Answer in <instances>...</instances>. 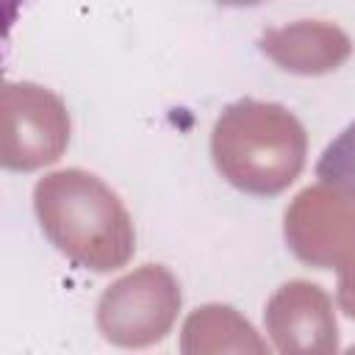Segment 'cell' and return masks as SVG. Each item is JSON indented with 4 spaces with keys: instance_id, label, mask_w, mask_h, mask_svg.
Masks as SVG:
<instances>
[{
    "instance_id": "1",
    "label": "cell",
    "mask_w": 355,
    "mask_h": 355,
    "mask_svg": "<svg viewBox=\"0 0 355 355\" xmlns=\"http://www.w3.org/2000/svg\"><path fill=\"white\" fill-rule=\"evenodd\" d=\"M33 211L50 244L92 272L122 269L136 250L133 219L119 194L86 169H58L36 180Z\"/></svg>"
},
{
    "instance_id": "2",
    "label": "cell",
    "mask_w": 355,
    "mask_h": 355,
    "mask_svg": "<svg viewBox=\"0 0 355 355\" xmlns=\"http://www.w3.org/2000/svg\"><path fill=\"white\" fill-rule=\"evenodd\" d=\"M305 155L308 133L280 103H230L211 130L214 166L230 186L255 197L288 189L300 178Z\"/></svg>"
},
{
    "instance_id": "6",
    "label": "cell",
    "mask_w": 355,
    "mask_h": 355,
    "mask_svg": "<svg viewBox=\"0 0 355 355\" xmlns=\"http://www.w3.org/2000/svg\"><path fill=\"white\" fill-rule=\"evenodd\" d=\"M266 333L280 352H336L338 324L330 297L308 280L283 283L266 302Z\"/></svg>"
},
{
    "instance_id": "3",
    "label": "cell",
    "mask_w": 355,
    "mask_h": 355,
    "mask_svg": "<svg viewBox=\"0 0 355 355\" xmlns=\"http://www.w3.org/2000/svg\"><path fill=\"white\" fill-rule=\"evenodd\" d=\"M286 241L311 266H336L338 302L355 319V202L327 186L305 189L286 211Z\"/></svg>"
},
{
    "instance_id": "7",
    "label": "cell",
    "mask_w": 355,
    "mask_h": 355,
    "mask_svg": "<svg viewBox=\"0 0 355 355\" xmlns=\"http://www.w3.org/2000/svg\"><path fill=\"white\" fill-rule=\"evenodd\" d=\"M261 50L288 72L322 75L336 69L352 53L349 36L330 22H294L286 28H272L261 36Z\"/></svg>"
},
{
    "instance_id": "4",
    "label": "cell",
    "mask_w": 355,
    "mask_h": 355,
    "mask_svg": "<svg viewBox=\"0 0 355 355\" xmlns=\"http://www.w3.org/2000/svg\"><path fill=\"white\" fill-rule=\"evenodd\" d=\"M180 311V286L161 263H144L111 283L97 302V327L116 347L161 341Z\"/></svg>"
},
{
    "instance_id": "8",
    "label": "cell",
    "mask_w": 355,
    "mask_h": 355,
    "mask_svg": "<svg viewBox=\"0 0 355 355\" xmlns=\"http://www.w3.org/2000/svg\"><path fill=\"white\" fill-rule=\"evenodd\" d=\"M316 178L322 186L355 202V122H349L319 155Z\"/></svg>"
},
{
    "instance_id": "9",
    "label": "cell",
    "mask_w": 355,
    "mask_h": 355,
    "mask_svg": "<svg viewBox=\"0 0 355 355\" xmlns=\"http://www.w3.org/2000/svg\"><path fill=\"white\" fill-rule=\"evenodd\" d=\"M216 3H222V6H258L263 0H216Z\"/></svg>"
},
{
    "instance_id": "5",
    "label": "cell",
    "mask_w": 355,
    "mask_h": 355,
    "mask_svg": "<svg viewBox=\"0 0 355 355\" xmlns=\"http://www.w3.org/2000/svg\"><path fill=\"white\" fill-rule=\"evenodd\" d=\"M0 111V161L6 169H39L69 144V114L58 94L36 83H6Z\"/></svg>"
}]
</instances>
